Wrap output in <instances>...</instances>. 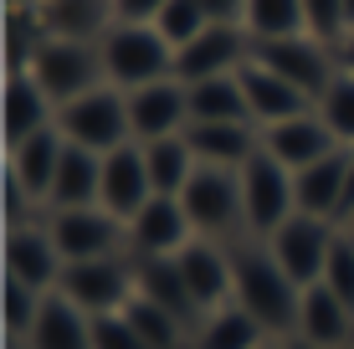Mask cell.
<instances>
[{"label": "cell", "mask_w": 354, "mask_h": 349, "mask_svg": "<svg viewBox=\"0 0 354 349\" xmlns=\"http://www.w3.org/2000/svg\"><path fill=\"white\" fill-rule=\"evenodd\" d=\"M226 257H231V303H241L272 339H288V334L298 329L303 287L277 267V257L267 252V242H257V236H241V242L231 236Z\"/></svg>", "instance_id": "obj_1"}, {"label": "cell", "mask_w": 354, "mask_h": 349, "mask_svg": "<svg viewBox=\"0 0 354 349\" xmlns=\"http://www.w3.org/2000/svg\"><path fill=\"white\" fill-rule=\"evenodd\" d=\"M97 52H103L108 88H118V93H139L149 82L175 77V52H169V41L154 26H124V21H113V31L97 41Z\"/></svg>", "instance_id": "obj_2"}, {"label": "cell", "mask_w": 354, "mask_h": 349, "mask_svg": "<svg viewBox=\"0 0 354 349\" xmlns=\"http://www.w3.org/2000/svg\"><path fill=\"white\" fill-rule=\"evenodd\" d=\"M31 82L57 108H67V103H77L82 93L108 88L103 52H97V41H57V36H46V46L36 52V62H31Z\"/></svg>", "instance_id": "obj_3"}, {"label": "cell", "mask_w": 354, "mask_h": 349, "mask_svg": "<svg viewBox=\"0 0 354 349\" xmlns=\"http://www.w3.org/2000/svg\"><path fill=\"white\" fill-rule=\"evenodd\" d=\"M57 129H62L67 144L77 149H93V154H113L133 144V129H129V103L118 88H93L82 93L77 103L57 108Z\"/></svg>", "instance_id": "obj_4"}, {"label": "cell", "mask_w": 354, "mask_h": 349, "mask_svg": "<svg viewBox=\"0 0 354 349\" xmlns=\"http://www.w3.org/2000/svg\"><path fill=\"white\" fill-rule=\"evenodd\" d=\"M57 293L72 298L88 319L97 314H124L139 293V278H133V257L118 252V257H97V262H67Z\"/></svg>", "instance_id": "obj_5"}, {"label": "cell", "mask_w": 354, "mask_h": 349, "mask_svg": "<svg viewBox=\"0 0 354 349\" xmlns=\"http://www.w3.org/2000/svg\"><path fill=\"white\" fill-rule=\"evenodd\" d=\"M180 206L190 216V232L205 236V242H231V232H247V221H241V170H211V164H201V170L190 175V185L180 190Z\"/></svg>", "instance_id": "obj_6"}, {"label": "cell", "mask_w": 354, "mask_h": 349, "mask_svg": "<svg viewBox=\"0 0 354 349\" xmlns=\"http://www.w3.org/2000/svg\"><path fill=\"white\" fill-rule=\"evenodd\" d=\"M298 216V200H292V175L272 160L267 149H257L247 164H241V221H247V236H267L283 221Z\"/></svg>", "instance_id": "obj_7"}, {"label": "cell", "mask_w": 354, "mask_h": 349, "mask_svg": "<svg viewBox=\"0 0 354 349\" xmlns=\"http://www.w3.org/2000/svg\"><path fill=\"white\" fill-rule=\"evenodd\" d=\"M334 236H339L334 221H319V216H292V221H283L272 236H267V252L277 257V267H283L298 287H313V283H324Z\"/></svg>", "instance_id": "obj_8"}, {"label": "cell", "mask_w": 354, "mask_h": 349, "mask_svg": "<svg viewBox=\"0 0 354 349\" xmlns=\"http://www.w3.org/2000/svg\"><path fill=\"white\" fill-rule=\"evenodd\" d=\"M46 232H52L62 262H97V257H118V252H129V226L113 221L103 206H88V211H52Z\"/></svg>", "instance_id": "obj_9"}, {"label": "cell", "mask_w": 354, "mask_h": 349, "mask_svg": "<svg viewBox=\"0 0 354 349\" xmlns=\"http://www.w3.org/2000/svg\"><path fill=\"white\" fill-rule=\"evenodd\" d=\"M252 57H257L267 72H277L283 82H292V88H298L308 103H319L324 93H328V82L339 77L334 52H324V46L308 41V36H288V41H257V46H252Z\"/></svg>", "instance_id": "obj_10"}, {"label": "cell", "mask_w": 354, "mask_h": 349, "mask_svg": "<svg viewBox=\"0 0 354 349\" xmlns=\"http://www.w3.org/2000/svg\"><path fill=\"white\" fill-rule=\"evenodd\" d=\"M252 57V36L241 26H205L185 52H175V82H211V77H231L241 62Z\"/></svg>", "instance_id": "obj_11"}, {"label": "cell", "mask_w": 354, "mask_h": 349, "mask_svg": "<svg viewBox=\"0 0 354 349\" xmlns=\"http://www.w3.org/2000/svg\"><path fill=\"white\" fill-rule=\"evenodd\" d=\"M129 103V129H133V144H154V139H175L185 134L190 124V98H185V82L165 77V82H149L139 93H124Z\"/></svg>", "instance_id": "obj_12"}, {"label": "cell", "mask_w": 354, "mask_h": 349, "mask_svg": "<svg viewBox=\"0 0 354 349\" xmlns=\"http://www.w3.org/2000/svg\"><path fill=\"white\" fill-rule=\"evenodd\" d=\"M154 200L149 185V164H144V144H124V149L103 154V190H97V206L113 221H133L144 206Z\"/></svg>", "instance_id": "obj_13"}, {"label": "cell", "mask_w": 354, "mask_h": 349, "mask_svg": "<svg viewBox=\"0 0 354 349\" xmlns=\"http://www.w3.org/2000/svg\"><path fill=\"white\" fill-rule=\"evenodd\" d=\"M175 267H180V283H185V293H190V303H195L201 319L231 303V257H226V247L195 236L190 247L175 252Z\"/></svg>", "instance_id": "obj_14"}, {"label": "cell", "mask_w": 354, "mask_h": 349, "mask_svg": "<svg viewBox=\"0 0 354 349\" xmlns=\"http://www.w3.org/2000/svg\"><path fill=\"white\" fill-rule=\"evenodd\" d=\"M190 242H195V232H190V216L180 206V196H154L129 221V257H175Z\"/></svg>", "instance_id": "obj_15"}, {"label": "cell", "mask_w": 354, "mask_h": 349, "mask_svg": "<svg viewBox=\"0 0 354 349\" xmlns=\"http://www.w3.org/2000/svg\"><path fill=\"white\" fill-rule=\"evenodd\" d=\"M62 252H57L52 232L46 226H16L6 232V278L36 287V293H57L62 283Z\"/></svg>", "instance_id": "obj_16"}, {"label": "cell", "mask_w": 354, "mask_h": 349, "mask_svg": "<svg viewBox=\"0 0 354 349\" xmlns=\"http://www.w3.org/2000/svg\"><path fill=\"white\" fill-rule=\"evenodd\" d=\"M262 149L272 154L277 164H283L288 175H298V170H308V164H319L324 154H334V149H344L334 134H328V124L319 113H298V118H288V124H272V129H262Z\"/></svg>", "instance_id": "obj_17"}, {"label": "cell", "mask_w": 354, "mask_h": 349, "mask_svg": "<svg viewBox=\"0 0 354 349\" xmlns=\"http://www.w3.org/2000/svg\"><path fill=\"white\" fill-rule=\"evenodd\" d=\"M236 82H241V93H247V113H252V124H257V129L288 124V118H298V113H308V108H313L292 82H283L277 72H267L257 57H247V62L236 67Z\"/></svg>", "instance_id": "obj_18"}, {"label": "cell", "mask_w": 354, "mask_h": 349, "mask_svg": "<svg viewBox=\"0 0 354 349\" xmlns=\"http://www.w3.org/2000/svg\"><path fill=\"white\" fill-rule=\"evenodd\" d=\"M0 129H6V149L26 144L46 129H57V103L31 82V72L6 77V103H0Z\"/></svg>", "instance_id": "obj_19"}, {"label": "cell", "mask_w": 354, "mask_h": 349, "mask_svg": "<svg viewBox=\"0 0 354 349\" xmlns=\"http://www.w3.org/2000/svg\"><path fill=\"white\" fill-rule=\"evenodd\" d=\"M185 144L211 170H241L262 149V129L257 124H185Z\"/></svg>", "instance_id": "obj_20"}, {"label": "cell", "mask_w": 354, "mask_h": 349, "mask_svg": "<svg viewBox=\"0 0 354 349\" xmlns=\"http://www.w3.org/2000/svg\"><path fill=\"white\" fill-rule=\"evenodd\" d=\"M344 180H349V149L324 154L319 164L292 175V200L298 216H319V221H339V200H344Z\"/></svg>", "instance_id": "obj_21"}, {"label": "cell", "mask_w": 354, "mask_h": 349, "mask_svg": "<svg viewBox=\"0 0 354 349\" xmlns=\"http://www.w3.org/2000/svg\"><path fill=\"white\" fill-rule=\"evenodd\" d=\"M298 339L319 344V349H354V314L328 293L324 283L303 287V303H298Z\"/></svg>", "instance_id": "obj_22"}, {"label": "cell", "mask_w": 354, "mask_h": 349, "mask_svg": "<svg viewBox=\"0 0 354 349\" xmlns=\"http://www.w3.org/2000/svg\"><path fill=\"white\" fill-rule=\"evenodd\" d=\"M97 190H103V154L67 144L46 206H52V211H88V206H97Z\"/></svg>", "instance_id": "obj_23"}, {"label": "cell", "mask_w": 354, "mask_h": 349, "mask_svg": "<svg viewBox=\"0 0 354 349\" xmlns=\"http://www.w3.org/2000/svg\"><path fill=\"white\" fill-rule=\"evenodd\" d=\"M41 10V26L57 41H103L113 31V0H46Z\"/></svg>", "instance_id": "obj_24"}, {"label": "cell", "mask_w": 354, "mask_h": 349, "mask_svg": "<svg viewBox=\"0 0 354 349\" xmlns=\"http://www.w3.org/2000/svg\"><path fill=\"white\" fill-rule=\"evenodd\" d=\"M62 149H67L62 129H46V134L16 144V149H6L10 154L6 170L31 190V200H46V196H52V180H57V164H62Z\"/></svg>", "instance_id": "obj_25"}, {"label": "cell", "mask_w": 354, "mask_h": 349, "mask_svg": "<svg viewBox=\"0 0 354 349\" xmlns=\"http://www.w3.org/2000/svg\"><path fill=\"white\" fill-rule=\"evenodd\" d=\"M31 349H93V319L82 314L72 298L62 293H46L41 303V319L31 329Z\"/></svg>", "instance_id": "obj_26"}, {"label": "cell", "mask_w": 354, "mask_h": 349, "mask_svg": "<svg viewBox=\"0 0 354 349\" xmlns=\"http://www.w3.org/2000/svg\"><path fill=\"white\" fill-rule=\"evenodd\" d=\"M185 98H190V124H252L236 72L231 77H211V82H190Z\"/></svg>", "instance_id": "obj_27"}, {"label": "cell", "mask_w": 354, "mask_h": 349, "mask_svg": "<svg viewBox=\"0 0 354 349\" xmlns=\"http://www.w3.org/2000/svg\"><path fill=\"white\" fill-rule=\"evenodd\" d=\"M133 278H139V298H149V303L180 314L185 323L201 319V314H195V303H190V293H185V283H180L175 257H133Z\"/></svg>", "instance_id": "obj_28"}, {"label": "cell", "mask_w": 354, "mask_h": 349, "mask_svg": "<svg viewBox=\"0 0 354 349\" xmlns=\"http://www.w3.org/2000/svg\"><path fill=\"white\" fill-rule=\"evenodd\" d=\"M262 339H267V329L241 303H226L216 314H205L201 329H195V344L201 349H267Z\"/></svg>", "instance_id": "obj_29"}, {"label": "cell", "mask_w": 354, "mask_h": 349, "mask_svg": "<svg viewBox=\"0 0 354 349\" xmlns=\"http://www.w3.org/2000/svg\"><path fill=\"white\" fill-rule=\"evenodd\" d=\"M144 164H149V185H154V196H180V190L190 185V175L201 170V160L190 154L185 134L144 144Z\"/></svg>", "instance_id": "obj_30"}, {"label": "cell", "mask_w": 354, "mask_h": 349, "mask_svg": "<svg viewBox=\"0 0 354 349\" xmlns=\"http://www.w3.org/2000/svg\"><path fill=\"white\" fill-rule=\"evenodd\" d=\"M241 31L257 41H288L303 36V0H247L241 10Z\"/></svg>", "instance_id": "obj_31"}, {"label": "cell", "mask_w": 354, "mask_h": 349, "mask_svg": "<svg viewBox=\"0 0 354 349\" xmlns=\"http://www.w3.org/2000/svg\"><path fill=\"white\" fill-rule=\"evenodd\" d=\"M41 46H46L41 10H36V6H10L6 10V72H10V77L31 72V62H36Z\"/></svg>", "instance_id": "obj_32"}, {"label": "cell", "mask_w": 354, "mask_h": 349, "mask_svg": "<svg viewBox=\"0 0 354 349\" xmlns=\"http://www.w3.org/2000/svg\"><path fill=\"white\" fill-rule=\"evenodd\" d=\"M124 314L133 319V329L144 334L149 349H185L190 344V323L180 314H169V308H160V303H149V298H139V293H133V303Z\"/></svg>", "instance_id": "obj_33"}, {"label": "cell", "mask_w": 354, "mask_h": 349, "mask_svg": "<svg viewBox=\"0 0 354 349\" xmlns=\"http://www.w3.org/2000/svg\"><path fill=\"white\" fill-rule=\"evenodd\" d=\"M313 113L328 124V134L344 144V149H354V77L349 72H339V77L328 82V93L313 103Z\"/></svg>", "instance_id": "obj_34"}, {"label": "cell", "mask_w": 354, "mask_h": 349, "mask_svg": "<svg viewBox=\"0 0 354 349\" xmlns=\"http://www.w3.org/2000/svg\"><path fill=\"white\" fill-rule=\"evenodd\" d=\"M303 36L319 41L324 52H339L349 36V16H344V0H303Z\"/></svg>", "instance_id": "obj_35"}, {"label": "cell", "mask_w": 354, "mask_h": 349, "mask_svg": "<svg viewBox=\"0 0 354 349\" xmlns=\"http://www.w3.org/2000/svg\"><path fill=\"white\" fill-rule=\"evenodd\" d=\"M205 26H211V21H205V10L195 6V0H169V6L160 10V21H154V31L169 41V52H185Z\"/></svg>", "instance_id": "obj_36"}, {"label": "cell", "mask_w": 354, "mask_h": 349, "mask_svg": "<svg viewBox=\"0 0 354 349\" xmlns=\"http://www.w3.org/2000/svg\"><path fill=\"white\" fill-rule=\"evenodd\" d=\"M324 287L354 314V236L349 232L334 236V252H328V267H324Z\"/></svg>", "instance_id": "obj_37"}, {"label": "cell", "mask_w": 354, "mask_h": 349, "mask_svg": "<svg viewBox=\"0 0 354 349\" xmlns=\"http://www.w3.org/2000/svg\"><path fill=\"white\" fill-rule=\"evenodd\" d=\"M93 349H149L144 334L133 329L129 314H97L93 319Z\"/></svg>", "instance_id": "obj_38"}, {"label": "cell", "mask_w": 354, "mask_h": 349, "mask_svg": "<svg viewBox=\"0 0 354 349\" xmlns=\"http://www.w3.org/2000/svg\"><path fill=\"white\" fill-rule=\"evenodd\" d=\"M165 6L169 0H113V16L124 21V26H154Z\"/></svg>", "instance_id": "obj_39"}, {"label": "cell", "mask_w": 354, "mask_h": 349, "mask_svg": "<svg viewBox=\"0 0 354 349\" xmlns=\"http://www.w3.org/2000/svg\"><path fill=\"white\" fill-rule=\"evenodd\" d=\"M195 6L205 10V21H211V26H241L247 0H195Z\"/></svg>", "instance_id": "obj_40"}, {"label": "cell", "mask_w": 354, "mask_h": 349, "mask_svg": "<svg viewBox=\"0 0 354 349\" xmlns=\"http://www.w3.org/2000/svg\"><path fill=\"white\" fill-rule=\"evenodd\" d=\"M354 216V149H349V180H344V200H339V221L334 226H344Z\"/></svg>", "instance_id": "obj_41"}, {"label": "cell", "mask_w": 354, "mask_h": 349, "mask_svg": "<svg viewBox=\"0 0 354 349\" xmlns=\"http://www.w3.org/2000/svg\"><path fill=\"white\" fill-rule=\"evenodd\" d=\"M334 62H339V72H349V77H354V31L344 36V46L334 52Z\"/></svg>", "instance_id": "obj_42"}, {"label": "cell", "mask_w": 354, "mask_h": 349, "mask_svg": "<svg viewBox=\"0 0 354 349\" xmlns=\"http://www.w3.org/2000/svg\"><path fill=\"white\" fill-rule=\"evenodd\" d=\"M272 349H319V344H308V339H298V334H288V339H277Z\"/></svg>", "instance_id": "obj_43"}, {"label": "cell", "mask_w": 354, "mask_h": 349, "mask_svg": "<svg viewBox=\"0 0 354 349\" xmlns=\"http://www.w3.org/2000/svg\"><path fill=\"white\" fill-rule=\"evenodd\" d=\"M344 16H349V31H354V0H344Z\"/></svg>", "instance_id": "obj_44"}, {"label": "cell", "mask_w": 354, "mask_h": 349, "mask_svg": "<svg viewBox=\"0 0 354 349\" xmlns=\"http://www.w3.org/2000/svg\"><path fill=\"white\" fill-rule=\"evenodd\" d=\"M339 232H349V236H354V216H349V221H344V226H339Z\"/></svg>", "instance_id": "obj_45"}, {"label": "cell", "mask_w": 354, "mask_h": 349, "mask_svg": "<svg viewBox=\"0 0 354 349\" xmlns=\"http://www.w3.org/2000/svg\"><path fill=\"white\" fill-rule=\"evenodd\" d=\"M10 6H31V0H10Z\"/></svg>", "instance_id": "obj_46"}, {"label": "cell", "mask_w": 354, "mask_h": 349, "mask_svg": "<svg viewBox=\"0 0 354 349\" xmlns=\"http://www.w3.org/2000/svg\"><path fill=\"white\" fill-rule=\"evenodd\" d=\"M31 6H46V0H31Z\"/></svg>", "instance_id": "obj_47"}, {"label": "cell", "mask_w": 354, "mask_h": 349, "mask_svg": "<svg viewBox=\"0 0 354 349\" xmlns=\"http://www.w3.org/2000/svg\"><path fill=\"white\" fill-rule=\"evenodd\" d=\"M267 349H272V344H267Z\"/></svg>", "instance_id": "obj_48"}]
</instances>
